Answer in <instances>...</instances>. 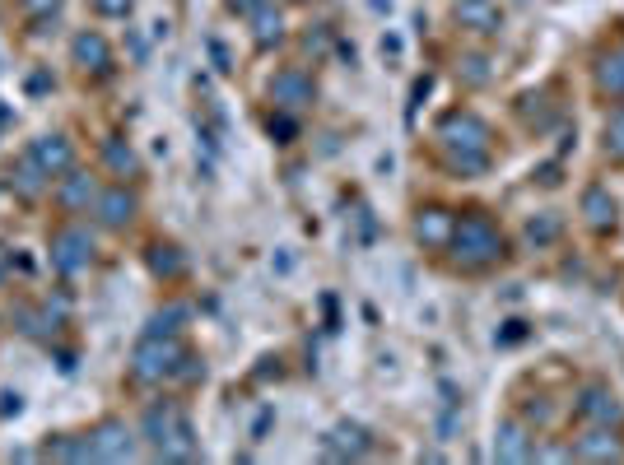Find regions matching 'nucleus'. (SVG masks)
<instances>
[{"label":"nucleus","mask_w":624,"mask_h":465,"mask_svg":"<svg viewBox=\"0 0 624 465\" xmlns=\"http://www.w3.org/2000/svg\"><path fill=\"white\" fill-rule=\"evenodd\" d=\"M145 442L154 447L159 461H196L201 456V438L177 400H159L145 410Z\"/></svg>","instance_id":"obj_1"},{"label":"nucleus","mask_w":624,"mask_h":465,"mask_svg":"<svg viewBox=\"0 0 624 465\" xmlns=\"http://www.w3.org/2000/svg\"><path fill=\"white\" fill-rule=\"evenodd\" d=\"M448 252L462 270H489V266H499L503 256H508V242H503L499 224H494L485 210H471V214L457 219V228H452Z\"/></svg>","instance_id":"obj_2"},{"label":"nucleus","mask_w":624,"mask_h":465,"mask_svg":"<svg viewBox=\"0 0 624 465\" xmlns=\"http://www.w3.org/2000/svg\"><path fill=\"white\" fill-rule=\"evenodd\" d=\"M187 359V349L177 345L173 335H150L136 345V359H131V372L140 382H163V377H177V363Z\"/></svg>","instance_id":"obj_3"},{"label":"nucleus","mask_w":624,"mask_h":465,"mask_svg":"<svg viewBox=\"0 0 624 465\" xmlns=\"http://www.w3.org/2000/svg\"><path fill=\"white\" fill-rule=\"evenodd\" d=\"M438 140L448 149V159H457V154H489L494 131L475 112H448V117L438 121Z\"/></svg>","instance_id":"obj_4"},{"label":"nucleus","mask_w":624,"mask_h":465,"mask_svg":"<svg viewBox=\"0 0 624 465\" xmlns=\"http://www.w3.org/2000/svg\"><path fill=\"white\" fill-rule=\"evenodd\" d=\"M89 261H94V238H89V228H80V224L56 228V238H52V266L61 270V275H80Z\"/></svg>","instance_id":"obj_5"},{"label":"nucleus","mask_w":624,"mask_h":465,"mask_svg":"<svg viewBox=\"0 0 624 465\" xmlns=\"http://www.w3.org/2000/svg\"><path fill=\"white\" fill-rule=\"evenodd\" d=\"M573 456L578 461H624V442L615 433V424H587L573 438Z\"/></svg>","instance_id":"obj_6"},{"label":"nucleus","mask_w":624,"mask_h":465,"mask_svg":"<svg viewBox=\"0 0 624 465\" xmlns=\"http://www.w3.org/2000/svg\"><path fill=\"white\" fill-rule=\"evenodd\" d=\"M89 452H94V461H131L136 456V438H131V428L122 419H103L89 433Z\"/></svg>","instance_id":"obj_7"},{"label":"nucleus","mask_w":624,"mask_h":465,"mask_svg":"<svg viewBox=\"0 0 624 465\" xmlns=\"http://www.w3.org/2000/svg\"><path fill=\"white\" fill-rule=\"evenodd\" d=\"M312 98H317V89H312V75H308V70H299V66L280 70V75L271 80V103L280 107V112H303Z\"/></svg>","instance_id":"obj_8"},{"label":"nucleus","mask_w":624,"mask_h":465,"mask_svg":"<svg viewBox=\"0 0 624 465\" xmlns=\"http://www.w3.org/2000/svg\"><path fill=\"white\" fill-rule=\"evenodd\" d=\"M136 210H140V200H136V191H126V182L98 191V200H94V219L103 228H126L136 219Z\"/></svg>","instance_id":"obj_9"},{"label":"nucleus","mask_w":624,"mask_h":465,"mask_svg":"<svg viewBox=\"0 0 624 465\" xmlns=\"http://www.w3.org/2000/svg\"><path fill=\"white\" fill-rule=\"evenodd\" d=\"M578 419H583V424H620L624 405L611 396V386L592 382V386H583V391H578Z\"/></svg>","instance_id":"obj_10"},{"label":"nucleus","mask_w":624,"mask_h":465,"mask_svg":"<svg viewBox=\"0 0 624 465\" xmlns=\"http://www.w3.org/2000/svg\"><path fill=\"white\" fill-rule=\"evenodd\" d=\"M28 159L38 163L47 177H66L75 168V145H70L66 135H42V140H33Z\"/></svg>","instance_id":"obj_11"},{"label":"nucleus","mask_w":624,"mask_h":465,"mask_svg":"<svg viewBox=\"0 0 624 465\" xmlns=\"http://www.w3.org/2000/svg\"><path fill=\"white\" fill-rule=\"evenodd\" d=\"M98 200V182L89 173H80V168H70L66 177H61V186H56V205L66 214H89Z\"/></svg>","instance_id":"obj_12"},{"label":"nucleus","mask_w":624,"mask_h":465,"mask_svg":"<svg viewBox=\"0 0 624 465\" xmlns=\"http://www.w3.org/2000/svg\"><path fill=\"white\" fill-rule=\"evenodd\" d=\"M531 452H536L531 428L522 419H503L494 433V461H531Z\"/></svg>","instance_id":"obj_13"},{"label":"nucleus","mask_w":624,"mask_h":465,"mask_svg":"<svg viewBox=\"0 0 624 465\" xmlns=\"http://www.w3.org/2000/svg\"><path fill=\"white\" fill-rule=\"evenodd\" d=\"M583 219L592 233H615V224H620V205H615V196L606 191V186H587L583 191Z\"/></svg>","instance_id":"obj_14"},{"label":"nucleus","mask_w":624,"mask_h":465,"mask_svg":"<svg viewBox=\"0 0 624 465\" xmlns=\"http://www.w3.org/2000/svg\"><path fill=\"white\" fill-rule=\"evenodd\" d=\"M368 452H373V442L359 424H336L326 433V456H336V461H359Z\"/></svg>","instance_id":"obj_15"},{"label":"nucleus","mask_w":624,"mask_h":465,"mask_svg":"<svg viewBox=\"0 0 624 465\" xmlns=\"http://www.w3.org/2000/svg\"><path fill=\"white\" fill-rule=\"evenodd\" d=\"M457 24L471 28V33H499L503 28V10L499 0H457Z\"/></svg>","instance_id":"obj_16"},{"label":"nucleus","mask_w":624,"mask_h":465,"mask_svg":"<svg viewBox=\"0 0 624 465\" xmlns=\"http://www.w3.org/2000/svg\"><path fill=\"white\" fill-rule=\"evenodd\" d=\"M452 228H457V214L443 210V205H429V210H420V219H415V238H420L424 247H448Z\"/></svg>","instance_id":"obj_17"},{"label":"nucleus","mask_w":624,"mask_h":465,"mask_svg":"<svg viewBox=\"0 0 624 465\" xmlns=\"http://www.w3.org/2000/svg\"><path fill=\"white\" fill-rule=\"evenodd\" d=\"M247 24H252V42H257V47L285 42V14H280V5H271V0H261L257 10L247 14Z\"/></svg>","instance_id":"obj_18"},{"label":"nucleus","mask_w":624,"mask_h":465,"mask_svg":"<svg viewBox=\"0 0 624 465\" xmlns=\"http://www.w3.org/2000/svg\"><path fill=\"white\" fill-rule=\"evenodd\" d=\"M70 52H75V66L98 70V75H103V70L112 66V47H108V38H103V33H94V28H89V33H80V38L70 42Z\"/></svg>","instance_id":"obj_19"},{"label":"nucleus","mask_w":624,"mask_h":465,"mask_svg":"<svg viewBox=\"0 0 624 465\" xmlns=\"http://www.w3.org/2000/svg\"><path fill=\"white\" fill-rule=\"evenodd\" d=\"M103 163H108L117 177H136V173H140L136 149L126 145V140H103Z\"/></svg>","instance_id":"obj_20"},{"label":"nucleus","mask_w":624,"mask_h":465,"mask_svg":"<svg viewBox=\"0 0 624 465\" xmlns=\"http://www.w3.org/2000/svg\"><path fill=\"white\" fill-rule=\"evenodd\" d=\"M597 89L611 93V98H624V47H620V52H611V56H601Z\"/></svg>","instance_id":"obj_21"},{"label":"nucleus","mask_w":624,"mask_h":465,"mask_svg":"<svg viewBox=\"0 0 624 465\" xmlns=\"http://www.w3.org/2000/svg\"><path fill=\"white\" fill-rule=\"evenodd\" d=\"M47 456H56V461H94V452H89V433H84V438L47 442Z\"/></svg>","instance_id":"obj_22"},{"label":"nucleus","mask_w":624,"mask_h":465,"mask_svg":"<svg viewBox=\"0 0 624 465\" xmlns=\"http://www.w3.org/2000/svg\"><path fill=\"white\" fill-rule=\"evenodd\" d=\"M601 149H606L611 159H624V107L620 112H611L606 126H601Z\"/></svg>","instance_id":"obj_23"},{"label":"nucleus","mask_w":624,"mask_h":465,"mask_svg":"<svg viewBox=\"0 0 624 465\" xmlns=\"http://www.w3.org/2000/svg\"><path fill=\"white\" fill-rule=\"evenodd\" d=\"M527 238L536 242V247L555 242V238H559V214H541V219H531V224H527Z\"/></svg>","instance_id":"obj_24"},{"label":"nucleus","mask_w":624,"mask_h":465,"mask_svg":"<svg viewBox=\"0 0 624 465\" xmlns=\"http://www.w3.org/2000/svg\"><path fill=\"white\" fill-rule=\"evenodd\" d=\"M150 266H154V275H177V270H182V256H177V247H154Z\"/></svg>","instance_id":"obj_25"},{"label":"nucleus","mask_w":624,"mask_h":465,"mask_svg":"<svg viewBox=\"0 0 624 465\" xmlns=\"http://www.w3.org/2000/svg\"><path fill=\"white\" fill-rule=\"evenodd\" d=\"M457 75H462L466 84H489V61L485 56H466L462 66H457Z\"/></svg>","instance_id":"obj_26"},{"label":"nucleus","mask_w":624,"mask_h":465,"mask_svg":"<svg viewBox=\"0 0 624 465\" xmlns=\"http://www.w3.org/2000/svg\"><path fill=\"white\" fill-rule=\"evenodd\" d=\"M94 10L103 14V19H126V14H131V0H94Z\"/></svg>","instance_id":"obj_27"},{"label":"nucleus","mask_w":624,"mask_h":465,"mask_svg":"<svg viewBox=\"0 0 624 465\" xmlns=\"http://www.w3.org/2000/svg\"><path fill=\"white\" fill-rule=\"evenodd\" d=\"M531 461H573V442H569V447H536Z\"/></svg>","instance_id":"obj_28"},{"label":"nucleus","mask_w":624,"mask_h":465,"mask_svg":"<svg viewBox=\"0 0 624 465\" xmlns=\"http://www.w3.org/2000/svg\"><path fill=\"white\" fill-rule=\"evenodd\" d=\"M56 5H61V0H24V10H28V14H52Z\"/></svg>","instance_id":"obj_29"},{"label":"nucleus","mask_w":624,"mask_h":465,"mask_svg":"<svg viewBox=\"0 0 624 465\" xmlns=\"http://www.w3.org/2000/svg\"><path fill=\"white\" fill-rule=\"evenodd\" d=\"M224 5H229V14H243V19H247V14L261 5V0H224Z\"/></svg>","instance_id":"obj_30"},{"label":"nucleus","mask_w":624,"mask_h":465,"mask_svg":"<svg viewBox=\"0 0 624 465\" xmlns=\"http://www.w3.org/2000/svg\"><path fill=\"white\" fill-rule=\"evenodd\" d=\"M271 135H294V121H289V117H271Z\"/></svg>","instance_id":"obj_31"},{"label":"nucleus","mask_w":624,"mask_h":465,"mask_svg":"<svg viewBox=\"0 0 624 465\" xmlns=\"http://www.w3.org/2000/svg\"><path fill=\"white\" fill-rule=\"evenodd\" d=\"M289 5H303V0H289Z\"/></svg>","instance_id":"obj_32"}]
</instances>
